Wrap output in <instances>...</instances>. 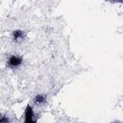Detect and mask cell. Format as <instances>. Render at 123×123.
<instances>
[{
    "label": "cell",
    "mask_w": 123,
    "mask_h": 123,
    "mask_svg": "<svg viewBox=\"0 0 123 123\" xmlns=\"http://www.w3.org/2000/svg\"><path fill=\"white\" fill-rule=\"evenodd\" d=\"M1 123H10V119L7 117V116H5V115H2L1 116V121H0Z\"/></svg>",
    "instance_id": "277c9868"
},
{
    "label": "cell",
    "mask_w": 123,
    "mask_h": 123,
    "mask_svg": "<svg viewBox=\"0 0 123 123\" xmlns=\"http://www.w3.org/2000/svg\"><path fill=\"white\" fill-rule=\"evenodd\" d=\"M12 37L14 40H18V39H22L24 37V34L22 31L20 30H15L12 32Z\"/></svg>",
    "instance_id": "7a4b0ae2"
},
{
    "label": "cell",
    "mask_w": 123,
    "mask_h": 123,
    "mask_svg": "<svg viewBox=\"0 0 123 123\" xmlns=\"http://www.w3.org/2000/svg\"><path fill=\"white\" fill-rule=\"evenodd\" d=\"M46 101V97H45V95H43V94H37L35 98H34V102L36 103V104H42V103H44Z\"/></svg>",
    "instance_id": "3957f363"
},
{
    "label": "cell",
    "mask_w": 123,
    "mask_h": 123,
    "mask_svg": "<svg viewBox=\"0 0 123 123\" xmlns=\"http://www.w3.org/2000/svg\"><path fill=\"white\" fill-rule=\"evenodd\" d=\"M22 63V59L19 57V56H16V55H12L9 60H8V64L10 67L12 68H14V67H17L19 66L20 64Z\"/></svg>",
    "instance_id": "6da1fadb"
}]
</instances>
